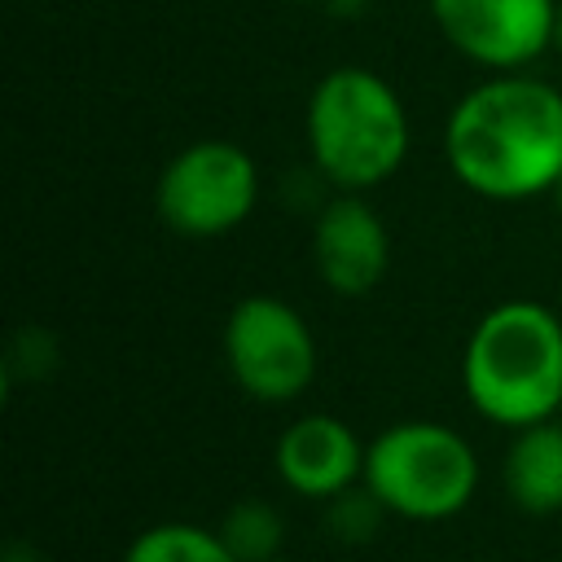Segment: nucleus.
<instances>
[{
    "label": "nucleus",
    "instance_id": "obj_1",
    "mask_svg": "<svg viewBox=\"0 0 562 562\" xmlns=\"http://www.w3.org/2000/svg\"><path fill=\"white\" fill-rule=\"evenodd\" d=\"M443 158L487 202L549 193L562 176V92L527 70L479 79L448 110Z\"/></svg>",
    "mask_w": 562,
    "mask_h": 562
},
{
    "label": "nucleus",
    "instance_id": "obj_2",
    "mask_svg": "<svg viewBox=\"0 0 562 562\" xmlns=\"http://www.w3.org/2000/svg\"><path fill=\"white\" fill-rule=\"evenodd\" d=\"M461 386L479 417L522 430L562 413V316L536 299L487 307L461 351Z\"/></svg>",
    "mask_w": 562,
    "mask_h": 562
},
{
    "label": "nucleus",
    "instance_id": "obj_3",
    "mask_svg": "<svg viewBox=\"0 0 562 562\" xmlns=\"http://www.w3.org/2000/svg\"><path fill=\"white\" fill-rule=\"evenodd\" d=\"M303 136L316 171L338 193H369L408 158V110L378 70L334 66L307 97Z\"/></svg>",
    "mask_w": 562,
    "mask_h": 562
},
{
    "label": "nucleus",
    "instance_id": "obj_4",
    "mask_svg": "<svg viewBox=\"0 0 562 562\" xmlns=\"http://www.w3.org/2000/svg\"><path fill=\"white\" fill-rule=\"evenodd\" d=\"M364 487L395 518L443 522L474 501L479 457L470 439L443 422H395L364 448Z\"/></svg>",
    "mask_w": 562,
    "mask_h": 562
},
{
    "label": "nucleus",
    "instance_id": "obj_5",
    "mask_svg": "<svg viewBox=\"0 0 562 562\" xmlns=\"http://www.w3.org/2000/svg\"><path fill=\"white\" fill-rule=\"evenodd\" d=\"M259 202L255 158L224 136L184 145L154 184L158 220L180 237H224L250 220Z\"/></svg>",
    "mask_w": 562,
    "mask_h": 562
},
{
    "label": "nucleus",
    "instance_id": "obj_6",
    "mask_svg": "<svg viewBox=\"0 0 562 562\" xmlns=\"http://www.w3.org/2000/svg\"><path fill=\"white\" fill-rule=\"evenodd\" d=\"M228 378L259 404H290L316 382V334L277 294H246L224 321Z\"/></svg>",
    "mask_w": 562,
    "mask_h": 562
},
{
    "label": "nucleus",
    "instance_id": "obj_7",
    "mask_svg": "<svg viewBox=\"0 0 562 562\" xmlns=\"http://www.w3.org/2000/svg\"><path fill=\"white\" fill-rule=\"evenodd\" d=\"M430 18L465 61L509 75L553 48L558 0H430Z\"/></svg>",
    "mask_w": 562,
    "mask_h": 562
},
{
    "label": "nucleus",
    "instance_id": "obj_8",
    "mask_svg": "<svg viewBox=\"0 0 562 562\" xmlns=\"http://www.w3.org/2000/svg\"><path fill=\"white\" fill-rule=\"evenodd\" d=\"M312 263L342 299H364L391 268V233L364 193H338L312 224Z\"/></svg>",
    "mask_w": 562,
    "mask_h": 562
},
{
    "label": "nucleus",
    "instance_id": "obj_9",
    "mask_svg": "<svg viewBox=\"0 0 562 562\" xmlns=\"http://www.w3.org/2000/svg\"><path fill=\"white\" fill-rule=\"evenodd\" d=\"M364 448L360 435L334 413H303L294 417L277 448L272 465L281 483L303 501H334L338 492L364 483Z\"/></svg>",
    "mask_w": 562,
    "mask_h": 562
},
{
    "label": "nucleus",
    "instance_id": "obj_10",
    "mask_svg": "<svg viewBox=\"0 0 562 562\" xmlns=\"http://www.w3.org/2000/svg\"><path fill=\"white\" fill-rule=\"evenodd\" d=\"M509 448L501 461V483L514 509L531 518H549L562 509V422H536L509 430Z\"/></svg>",
    "mask_w": 562,
    "mask_h": 562
},
{
    "label": "nucleus",
    "instance_id": "obj_11",
    "mask_svg": "<svg viewBox=\"0 0 562 562\" xmlns=\"http://www.w3.org/2000/svg\"><path fill=\"white\" fill-rule=\"evenodd\" d=\"M123 562H237L220 531L202 522H154L123 549Z\"/></svg>",
    "mask_w": 562,
    "mask_h": 562
},
{
    "label": "nucleus",
    "instance_id": "obj_12",
    "mask_svg": "<svg viewBox=\"0 0 562 562\" xmlns=\"http://www.w3.org/2000/svg\"><path fill=\"white\" fill-rule=\"evenodd\" d=\"M215 531L224 536V544L233 549L237 562H277L281 540H285V518L272 501L246 496V501L228 505V514L220 518Z\"/></svg>",
    "mask_w": 562,
    "mask_h": 562
},
{
    "label": "nucleus",
    "instance_id": "obj_13",
    "mask_svg": "<svg viewBox=\"0 0 562 562\" xmlns=\"http://www.w3.org/2000/svg\"><path fill=\"white\" fill-rule=\"evenodd\" d=\"M382 518H386V505L364 483H356V487L338 492L334 501H325V527H329V536L338 544H369L378 536Z\"/></svg>",
    "mask_w": 562,
    "mask_h": 562
},
{
    "label": "nucleus",
    "instance_id": "obj_14",
    "mask_svg": "<svg viewBox=\"0 0 562 562\" xmlns=\"http://www.w3.org/2000/svg\"><path fill=\"white\" fill-rule=\"evenodd\" d=\"M553 48L562 53V0H558V22H553Z\"/></svg>",
    "mask_w": 562,
    "mask_h": 562
},
{
    "label": "nucleus",
    "instance_id": "obj_15",
    "mask_svg": "<svg viewBox=\"0 0 562 562\" xmlns=\"http://www.w3.org/2000/svg\"><path fill=\"white\" fill-rule=\"evenodd\" d=\"M549 198H553V206H558V215H562V176H558V184L549 189Z\"/></svg>",
    "mask_w": 562,
    "mask_h": 562
},
{
    "label": "nucleus",
    "instance_id": "obj_16",
    "mask_svg": "<svg viewBox=\"0 0 562 562\" xmlns=\"http://www.w3.org/2000/svg\"><path fill=\"white\" fill-rule=\"evenodd\" d=\"M285 4H312V0H285Z\"/></svg>",
    "mask_w": 562,
    "mask_h": 562
},
{
    "label": "nucleus",
    "instance_id": "obj_17",
    "mask_svg": "<svg viewBox=\"0 0 562 562\" xmlns=\"http://www.w3.org/2000/svg\"><path fill=\"white\" fill-rule=\"evenodd\" d=\"M277 562H281V558H277Z\"/></svg>",
    "mask_w": 562,
    "mask_h": 562
}]
</instances>
